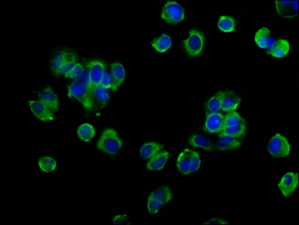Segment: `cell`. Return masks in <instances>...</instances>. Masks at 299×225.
Segmentation results:
<instances>
[{
	"mask_svg": "<svg viewBox=\"0 0 299 225\" xmlns=\"http://www.w3.org/2000/svg\"><path fill=\"white\" fill-rule=\"evenodd\" d=\"M289 51L290 45L288 41L284 39H280L274 42V45L267 53L273 57L280 59L287 56Z\"/></svg>",
	"mask_w": 299,
	"mask_h": 225,
	"instance_id": "cell-18",
	"label": "cell"
},
{
	"mask_svg": "<svg viewBox=\"0 0 299 225\" xmlns=\"http://www.w3.org/2000/svg\"><path fill=\"white\" fill-rule=\"evenodd\" d=\"M73 53L68 51H60L53 57L51 62V69L55 75H62V70L65 64L74 56Z\"/></svg>",
	"mask_w": 299,
	"mask_h": 225,
	"instance_id": "cell-16",
	"label": "cell"
},
{
	"mask_svg": "<svg viewBox=\"0 0 299 225\" xmlns=\"http://www.w3.org/2000/svg\"><path fill=\"white\" fill-rule=\"evenodd\" d=\"M123 141L118 132L112 128L105 129L99 138L97 149L110 156H114L121 150Z\"/></svg>",
	"mask_w": 299,
	"mask_h": 225,
	"instance_id": "cell-1",
	"label": "cell"
},
{
	"mask_svg": "<svg viewBox=\"0 0 299 225\" xmlns=\"http://www.w3.org/2000/svg\"><path fill=\"white\" fill-rule=\"evenodd\" d=\"M255 43L261 49L266 50L267 51L271 49L274 45V39L271 31L268 27H262L257 30L254 36Z\"/></svg>",
	"mask_w": 299,
	"mask_h": 225,
	"instance_id": "cell-12",
	"label": "cell"
},
{
	"mask_svg": "<svg viewBox=\"0 0 299 225\" xmlns=\"http://www.w3.org/2000/svg\"><path fill=\"white\" fill-rule=\"evenodd\" d=\"M222 106V98H221L220 92L215 94L210 99L207 101L206 104V110L208 114L216 113L221 110Z\"/></svg>",
	"mask_w": 299,
	"mask_h": 225,
	"instance_id": "cell-29",
	"label": "cell"
},
{
	"mask_svg": "<svg viewBox=\"0 0 299 225\" xmlns=\"http://www.w3.org/2000/svg\"><path fill=\"white\" fill-rule=\"evenodd\" d=\"M105 72V65L102 61L97 59L90 61L88 63V81L87 85L91 92V89L99 86L101 79Z\"/></svg>",
	"mask_w": 299,
	"mask_h": 225,
	"instance_id": "cell-7",
	"label": "cell"
},
{
	"mask_svg": "<svg viewBox=\"0 0 299 225\" xmlns=\"http://www.w3.org/2000/svg\"><path fill=\"white\" fill-rule=\"evenodd\" d=\"M247 133V125L245 121L233 126V127L229 128V129H224L220 132V136L225 135V136L233 137V138H240L245 136Z\"/></svg>",
	"mask_w": 299,
	"mask_h": 225,
	"instance_id": "cell-26",
	"label": "cell"
},
{
	"mask_svg": "<svg viewBox=\"0 0 299 225\" xmlns=\"http://www.w3.org/2000/svg\"><path fill=\"white\" fill-rule=\"evenodd\" d=\"M150 195L154 197L157 201L163 203V205L167 204L174 198L173 193L171 191L170 188L165 186V185H162V186L156 188Z\"/></svg>",
	"mask_w": 299,
	"mask_h": 225,
	"instance_id": "cell-21",
	"label": "cell"
},
{
	"mask_svg": "<svg viewBox=\"0 0 299 225\" xmlns=\"http://www.w3.org/2000/svg\"><path fill=\"white\" fill-rule=\"evenodd\" d=\"M153 48L160 54L167 52L172 45V38L169 35L162 34L161 36L154 39L151 43Z\"/></svg>",
	"mask_w": 299,
	"mask_h": 225,
	"instance_id": "cell-22",
	"label": "cell"
},
{
	"mask_svg": "<svg viewBox=\"0 0 299 225\" xmlns=\"http://www.w3.org/2000/svg\"><path fill=\"white\" fill-rule=\"evenodd\" d=\"M38 166L44 173H50L56 170L57 162L53 158L50 156H43L38 161Z\"/></svg>",
	"mask_w": 299,
	"mask_h": 225,
	"instance_id": "cell-28",
	"label": "cell"
},
{
	"mask_svg": "<svg viewBox=\"0 0 299 225\" xmlns=\"http://www.w3.org/2000/svg\"><path fill=\"white\" fill-rule=\"evenodd\" d=\"M268 151L271 156L277 159L286 157L291 152V146L286 137L277 133L270 140Z\"/></svg>",
	"mask_w": 299,
	"mask_h": 225,
	"instance_id": "cell-5",
	"label": "cell"
},
{
	"mask_svg": "<svg viewBox=\"0 0 299 225\" xmlns=\"http://www.w3.org/2000/svg\"><path fill=\"white\" fill-rule=\"evenodd\" d=\"M183 47L189 56L196 57L201 55L204 47V38L202 33L197 30H190L188 38L183 42Z\"/></svg>",
	"mask_w": 299,
	"mask_h": 225,
	"instance_id": "cell-6",
	"label": "cell"
},
{
	"mask_svg": "<svg viewBox=\"0 0 299 225\" xmlns=\"http://www.w3.org/2000/svg\"><path fill=\"white\" fill-rule=\"evenodd\" d=\"M241 146H242V141L239 138L222 135L218 141L216 148L220 151H227V150H237Z\"/></svg>",
	"mask_w": 299,
	"mask_h": 225,
	"instance_id": "cell-20",
	"label": "cell"
},
{
	"mask_svg": "<svg viewBox=\"0 0 299 225\" xmlns=\"http://www.w3.org/2000/svg\"><path fill=\"white\" fill-rule=\"evenodd\" d=\"M67 95L71 99H74L82 104L85 110H92L93 105L91 92L88 85L83 83H73L69 85L67 90Z\"/></svg>",
	"mask_w": 299,
	"mask_h": 225,
	"instance_id": "cell-3",
	"label": "cell"
},
{
	"mask_svg": "<svg viewBox=\"0 0 299 225\" xmlns=\"http://www.w3.org/2000/svg\"><path fill=\"white\" fill-rule=\"evenodd\" d=\"M220 93L222 98L221 110L228 113L235 111L242 101L241 98L233 91H222Z\"/></svg>",
	"mask_w": 299,
	"mask_h": 225,
	"instance_id": "cell-13",
	"label": "cell"
},
{
	"mask_svg": "<svg viewBox=\"0 0 299 225\" xmlns=\"http://www.w3.org/2000/svg\"><path fill=\"white\" fill-rule=\"evenodd\" d=\"M298 1H276V11L281 18H294L298 16Z\"/></svg>",
	"mask_w": 299,
	"mask_h": 225,
	"instance_id": "cell-11",
	"label": "cell"
},
{
	"mask_svg": "<svg viewBox=\"0 0 299 225\" xmlns=\"http://www.w3.org/2000/svg\"><path fill=\"white\" fill-rule=\"evenodd\" d=\"M99 86L101 87L104 88L105 89H112L113 88V80L111 75L108 73L105 72L104 74L103 77L101 79L100 84Z\"/></svg>",
	"mask_w": 299,
	"mask_h": 225,
	"instance_id": "cell-33",
	"label": "cell"
},
{
	"mask_svg": "<svg viewBox=\"0 0 299 225\" xmlns=\"http://www.w3.org/2000/svg\"><path fill=\"white\" fill-rule=\"evenodd\" d=\"M161 18L172 25L179 24L185 18L184 9L178 2L168 1L162 9Z\"/></svg>",
	"mask_w": 299,
	"mask_h": 225,
	"instance_id": "cell-4",
	"label": "cell"
},
{
	"mask_svg": "<svg viewBox=\"0 0 299 225\" xmlns=\"http://www.w3.org/2000/svg\"><path fill=\"white\" fill-rule=\"evenodd\" d=\"M169 159V153L168 151H161L158 154L154 156V157L150 159L146 167L147 170L152 171H159L163 170L166 167Z\"/></svg>",
	"mask_w": 299,
	"mask_h": 225,
	"instance_id": "cell-17",
	"label": "cell"
},
{
	"mask_svg": "<svg viewBox=\"0 0 299 225\" xmlns=\"http://www.w3.org/2000/svg\"><path fill=\"white\" fill-rule=\"evenodd\" d=\"M164 206L163 203H160L157 200L149 195L147 201V211L151 214H157L161 210L162 208Z\"/></svg>",
	"mask_w": 299,
	"mask_h": 225,
	"instance_id": "cell-31",
	"label": "cell"
},
{
	"mask_svg": "<svg viewBox=\"0 0 299 225\" xmlns=\"http://www.w3.org/2000/svg\"><path fill=\"white\" fill-rule=\"evenodd\" d=\"M77 135L81 141L90 143L95 138V128L91 123H82L77 129Z\"/></svg>",
	"mask_w": 299,
	"mask_h": 225,
	"instance_id": "cell-24",
	"label": "cell"
},
{
	"mask_svg": "<svg viewBox=\"0 0 299 225\" xmlns=\"http://www.w3.org/2000/svg\"><path fill=\"white\" fill-rule=\"evenodd\" d=\"M217 27L223 33H233L236 30V22L232 17L222 15L218 20Z\"/></svg>",
	"mask_w": 299,
	"mask_h": 225,
	"instance_id": "cell-27",
	"label": "cell"
},
{
	"mask_svg": "<svg viewBox=\"0 0 299 225\" xmlns=\"http://www.w3.org/2000/svg\"><path fill=\"white\" fill-rule=\"evenodd\" d=\"M224 118L225 117L220 113H211L207 114L204 125L205 132L210 134L220 133L223 129Z\"/></svg>",
	"mask_w": 299,
	"mask_h": 225,
	"instance_id": "cell-10",
	"label": "cell"
},
{
	"mask_svg": "<svg viewBox=\"0 0 299 225\" xmlns=\"http://www.w3.org/2000/svg\"><path fill=\"white\" fill-rule=\"evenodd\" d=\"M189 144L196 148H201L207 151H212L213 146L207 137L201 135H196L189 139Z\"/></svg>",
	"mask_w": 299,
	"mask_h": 225,
	"instance_id": "cell-25",
	"label": "cell"
},
{
	"mask_svg": "<svg viewBox=\"0 0 299 225\" xmlns=\"http://www.w3.org/2000/svg\"><path fill=\"white\" fill-rule=\"evenodd\" d=\"M298 185V173L290 172L281 178L278 183V188L284 197H288L295 191Z\"/></svg>",
	"mask_w": 299,
	"mask_h": 225,
	"instance_id": "cell-8",
	"label": "cell"
},
{
	"mask_svg": "<svg viewBox=\"0 0 299 225\" xmlns=\"http://www.w3.org/2000/svg\"><path fill=\"white\" fill-rule=\"evenodd\" d=\"M39 101H42L52 112L59 110V103L56 94L51 88L47 87L39 93Z\"/></svg>",
	"mask_w": 299,
	"mask_h": 225,
	"instance_id": "cell-14",
	"label": "cell"
},
{
	"mask_svg": "<svg viewBox=\"0 0 299 225\" xmlns=\"http://www.w3.org/2000/svg\"><path fill=\"white\" fill-rule=\"evenodd\" d=\"M91 98L93 105L103 107L109 101L110 94L108 89H104L100 86H95L91 89Z\"/></svg>",
	"mask_w": 299,
	"mask_h": 225,
	"instance_id": "cell-19",
	"label": "cell"
},
{
	"mask_svg": "<svg viewBox=\"0 0 299 225\" xmlns=\"http://www.w3.org/2000/svg\"><path fill=\"white\" fill-rule=\"evenodd\" d=\"M84 68L83 65L80 63V62H76L74 64V66L70 69V71L68 73L65 74V77L66 78L72 79V80H76V79L79 78L81 77L82 73H83Z\"/></svg>",
	"mask_w": 299,
	"mask_h": 225,
	"instance_id": "cell-32",
	"label": "cell"
},
{
	"mask_svg": "<svg viewBox=\"0 0 299 225\" xmlns=\"http://www.w3.org/2000/svg\"><path fill=\"white\" fill-rule=\"evenodd\" d=\"M244 121H245V120L236 110L235 111L229 112L228 114L224 118L223 129L233 127V126H236V125L239 124V123H242Z\"/></svg>",
	"mask_w": 299,
	"mask_h": 225,
	"instance_id": "cell-30",
	"label": "cell"
},
{
	"mask_svg": "<svg viewBox=\"0 0 299 225\" xmlns=\"http://www.w3.org/2000/svg\"><path fill=\"white\" fill-rule=\"evenodd\" d=\"M30 110L33 115L42 122H51L54 120V116L53 112L45 106L41 101H34L30 100L28 101Z\"/></svg>",
	"mask_w": 299,
	"mask_h": 225,
	"instance_id": "cell-9",
	"label": "cell"
},
{
	"mask_svg": "<svg viewBox=\"0 0 299 225\" xmlns=\"http://www.w3.org/2000/svg\"><path fill=\"white\" fill-rule=\"evenodd\" d=\"M163 146L154 141L143 144L140 149V156L142 159H150L163 150Z\"/></svg>",
	"mask_w": 299,
	"mask_h": 225,
	"instance_id": "cell-23",
	"label": "cell"
},
{
	"mask_svg": "<svg viewBox=\"0 0 299 225\" xmlns=\"http://www.w3.org/2000/svg\"><path fill=\"white\" fill-rule=\"evenodd\" d=\"M201 167L199 153L190 149L183 150L177 159V168L181 173L190 175L198 171Z\"/></svg>",
	"mask_w": 299,
	"mask_h": 225,
	"instance_id": "cell-2",
	"label": "cell"
},
{
	"mask_svg": "<svg viewBox=\"0 0 299 225\" xmlns=\"http://www.w3.org/2000/svg\"><path fill=\"white\" fill-rule=\"evenodd\" d=\"M111 71L113 80L112 90H118L126 79V70L121 63L116 62L111 64Z\"/></svg>",
	"mask_w": 299,
	"mask_h": 225,
	"instance_id": "cell-15",
	"label": "cell"
},
{
	"mask_svg": "<svg viewBox=\"0 0 299 225\" xmlns=\"http://www.w3.org/2000/svg\"><path fill=\"white\" fill-rule=\"evenodd\" d=\"M204 224H230L229 222L226 221L225 220L221 219V218H212V219L208 220L206 222L203 223Z\"/></svg>",
	"mask_w": 299,
	"mask_h": 225,
	"instance_id": "cell-34",
	"label": "cell"
},
{
	"mask_svg": "<svg viewBox=\"0 0 299 225\" xmlns=\"http://www.w3.org/2000/svg\"><path fill=\"white\" fill-rule=\"evenodd\" d=\"M126 215H117L114 218H113L112 222L114 224H125L126 221Z\"/></svg>",
	"mask_w": 299,
	"mask_h": 225,
	"instance_id": "cell-35",
	"label": "cell"
}]
</instances>
